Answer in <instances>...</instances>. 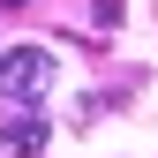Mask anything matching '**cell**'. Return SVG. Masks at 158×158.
<instances>
[{
  "instance_id": "277c9868",
  "label": "cell",
  "mask_w": 158,
  "mask_h": 158,
  "mask_svg": "<svg viewBox=\"0 0 158 158\" xmlns=\"http://www.w3.org/2000/svg\"><path fill=\"white\" fill-rule=\"evenodd\" d=\"M0 8H23V0H0Z\"/></svg>"
},
{
  "instance_id": "7a4b0ae2",
  "label": "cell",
  "mask_w": 158,
  "mask_h": 158,
  "mask_svg": "<svg viewBox=\"0 0 158 158\" xmlns=\"http://www.w3.org/2000/svg\"><path fill=\"white\" fill-rule=\"evenodd\" d=\"M38 151H45V121L38 113H15L0 128V158H38Z\"/></svg>"
},
{
  "instance_id": "3957f363",
  "label": "cell",
  "mask_w": 158,
  "mask_h": 158,
  "mask_svg": "<svg viewBox=\"0 0 158 158\" xmlns=\"http://www.w3.org/2000/svg\"><path fill=\"white\" fill-rule=\"evenodd\" d=\"M90 8H98V23H106V30L121 23V0H90Z\"/></svg>"
},
{
  "instance_id": "6da1fadb",
  "label": "cell",
  "mask_w": 158,
  "mask_h": 158,
  "mask_svg": "<svg viewBox=\"0 0 158 158\" xmlns=\"http://www.w3.org/2000/svg\"><path fill=\"white\" fill-rule=\"evenodd\" d=\"M53 90V53L45 45H8L0 53V98L8 106H38Z\"/></svg>"
}]
</instances>
